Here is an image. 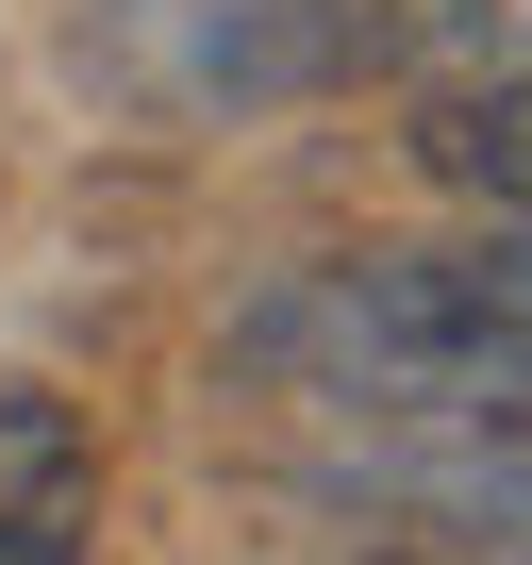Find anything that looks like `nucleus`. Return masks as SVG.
I'll return each mask as SVG.
<instances>
[{
  "label": "nucleus",
  "mask_w": 532,
  "mask_h": 565,
  "mask_svg": "<svg viewBox=\"0 0 532 565\" xmlns=\"http://www.w3.org/2000/svg\"><path fill=\"white\" fill-rule=\"evenodd\" d=\"M300 499L350 548L532 565V416H333V433H300Z\"/></svg>",
  "instance_id": "nucleus-2"
},
{
  "label": "nucleus",
  "mask_w": 532,
  "mask_h": 565,
  "mask_svg": "<svg viewBox=\"0 0 532 565\" xmlns=\"http://www.w3.org/2000/svg\"><path fill=\"white\" fill-rule=\"evenodd\" d=\"M84 67L134 117H266V100H317L333 67H366V0H84Z\"/></svg>",
  "instance_id": "nucleus-3"
},
{
  "label": "nucleus",
  "mask_w": 532,
  "mask_h": 565,
  "mask_svg": "<svg viewBox=\"0 0 532 565\" xmlns=\"http://www.w3.org/2000/svg\"><path fill=\"white\" fill-rule=\"evenodd\" d=\"M449 84H499V67H532V0H416V18H400Z\"/></svg>",
  "instance_id": "nucleus-6"
},
{
  "label": "nucleus",
  "mask_w": 532,
  "mask_h": 565,
  "mask_svg": "<svg viewBox=\"0 0 532 565\" xmlns=\"http://www.w3.org/2000/svg\"><path fill=\"white\" fill-rule=\"evenodd\" d=\"M216 383L284 399L300 433L333 416H532V216L400 233V249H317L216 317Z\"/></svg>",
  "instance_id": "nucleus-1"
},
{
  "label": "nucleus",
  "mask_w": 532,
  "mask_h": 565,
  "mask_svg": "<svg viewBox=\"0 0 532 565\" xmlns=\"http://www.w3.org/2000/svg\"><path fill=\"white\" fill-rule=\"evenodd\" d=\"M433 183H466L482 216H532V67H499V84H433Z\"/></svg>",
  "instance_id": "nucleus-5"
},
{
  "label": "nucleus",
  "mask_w": 532,
  "mask_h": 565,
  "mask_svg": "<svg viewBox=\"0 0 532 565\" xmlns=\"http://www.w3.org/2000/svg\"><path fill=\"white\" fill-rule=\"evenodd\" d=\"M84 548H100V449L34 366H0V565H84Z\"/></svg>",
  "instance_id": "nucleus-4"
},
{
  "label": "nucleus",
  "mask_w": 532,
  "mask_h": 565,
  "mask_svg": "<svg viewBox=\"0 0 532 565\" xmlns=\"http://www.w3.org/2000/svg\"><path fill=\"white\" fill-rule=\"evenodd\" d=\"M317 565H482V548H350V532H333Z\"/></svg>",
  "instance_id": "nucleus-7"
}]
</instances>
